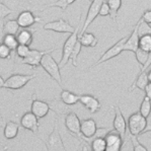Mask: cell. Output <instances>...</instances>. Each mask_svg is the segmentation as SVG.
I'll list each match as a JSON object with an SVG mask.
<instances>
[{
	"mask_svg": "<svg viewBox=\"0 0 151 151\" xmlns=\"http://www.w3.org/2000/svg\"><path fill=\"white\" fill-rule=\"evenodd\" d=\"M80 24H81V16L79 18V22H78V24L76 27V31L73 32V34L70 35L69 38H67V40L65 41L63 49H62V57L61 60L59 62V66L60 68L64 67L65 65L68 63V61L70 60L72 52H73L74 48H75V45L78 41V37H79V32H80Z\"/></svg>",
	"mask_w": 151,
	"mask_h": 151,
	"instance_id": "1",
	"label": "cell"
},
{
	"mask_svg": "<svg viewBox=\"0 0 151 151\" xmlns=\"http://www.w3.org/2000/svg\"><path fill=\"white\" fill-rule=\"evenodd\" d=\"M34 78H36L35 74H12L5 81H2L1 78V87L13 90L20 89Z\"/></svg>",
	"mask_w": 151,
	"mask_h": 151,
	"instance_id": "2",
	"label": "cell"
},
{
	"mask_svg": "<svg viewBox=\"0 0 151 151\" xmlns=\"http://www.w3.org/2000/svg\"><path fill=\"white\" fill-rule=\"evenodd\" d=\"M128 130L131 136L138 137L142 135L147 127V119L143 117L139 111L132 114L128 119Z\"/></svg>",
	"mask_w": 151,
	"mask_h": 151,
	"instance_id": "3",
	"label": "cell"
},
{
	"mask_svg": "<svg viewBox=\"0 0 151 151\" xmlns=\"http://www.w3.org/2000/svg\"><path fill=\"white\" fill-rule=\"evenodd\" d=\"M65 127L72 136L78 139L81 143H85L81 135V121L74 111H70L65 116Z\"/></svg>",
	"mask_w": 151,
	"mask_h": 151,
	"instance_id": "4",
	"label": "cell"
},
{
	"mask_svg": "<svg viewBox=\"0 0 151 151\" xmlns=\"http://www.w3.org/2000/svg\"><path fill=\"white\" fill-rule=\"evenodd\" d=\"M41 66H42V68L51 76V78H53V79H54L56 82L59 83L60 85L62 84L60 66H59V64L55 61L52 54H47L43 58V60H42V62H41Z\"/></svg>",
	"mask_w": 151,
	"mask_h": 151,
	"instance_id": "5",
	"label": "cell"
},
{
	"mask_svg": "<svg viewBox=\"0 0 151 151\" xmlns=\"http://www.w3.org/2000/svg\"><path fill=\"white\" fill-rule=\"evenodd\" d=\"M45 145L47 151H67L65 147L61 135L59 133V129L57 126V119L54 121L53 125V131L49 135L48 139L45 141Z\"/></svg>",
	"mask_w": 151,
	"mask_h": 151,
	"instance_id": "6",
	"label": "cell"
},
{
	"mask_svg": "<svg viewBox=\"0 0 151 151\" xmlns=\"http://www.w3.org/2000/svg\"><path fill=\"white\" fill-rule=\"evenodd\" d=\"M127 39H128L127 37H124V38H122L121 40H119L116 44H114L109 50H106V52L101 55V57L97 60L96 63L92 65L90 68H93V67H96V66H99V64L104 63V62H108L109 60L117 57V56H119L122 52H124V46H125V44H126Z\"/></svg>",
	"mask_w": 151,
	"mask_h": 151,
	"instance_id": "7",
	"label": "cell"
},
{
	"mask_svg": "<svg viewBox=\"0 0 151 151\" xmlns=\"http://www.w3.org/2000/svg\"><path fill=\"white\" fill-rule=\"evenodd\" d=\"M43 29L45 31H52L55 32H60V34H73L76 31V27L71 25L68 20H65L63 18L47 22L44 24Z\"/></svg>",
	"mask_w": 151,
	"mask_h": 151,
	"instance_id": "8",
	"label": "cell"
},
{
	"mask_svg": "<svg viewBox=\"0 0 151 151\" xmlns=\"http://www.w3.org/2000/svg\"><path fill=\"white\" fill-rule=\"evenodd\" d=\"M56 50V48L50 49V50H45V51H40L36 50V49H32L29 54L22 60V64L29 65L32 69L37 68V67L41 66V62L43 60V58L45 57L47 54H52L53 52Z\"/></svg>",
	"mask_w": 151,
	"mask_h": 151,
	"instance_id": "9",
	"label": "cell"
},
{
	"mask_svg": "<svg viewBox=\"0 0 151 151\" xmlns=\"http://www.w3.org/2000/svg\"><path fill=\"white\" fill-rule=\"evenodd\" d=\"M104 1H106V0H93V1L91 2L89 8H88L85 20H84V22H83V27H81L79 34H83V32H86L88 27L91 24V22L97 17V15H99V10H101Z\"/></svg>",
	"mask_w": 151,
	"mask_h": 151,
	"instance_id": "10",
	"label": "cell"
},
{
	"mask_svg": "<svg viewBox=\"0 0 151 151\" xmlns=\"http://www.w3.org/2000/svg\"><path fill=\"white\" fill-rule=\"evenodd\" d=\"M104 140L106 142V151H121L124 145V137L116 130H111Z\"/></svg>",
	"mask_w": 151,
	"mask_h": 151,
	"instance_id": "11",
	"label": "cell"
},
{
	"mask_svg": "<svg viewBox=\"0 0 151 151\" xmlns=\"http://www.w3.org/2000/svg\"><path fill=\"white\" fill-rule=\"evenodd\" d=\"M51 111L50 104L48 101H44L41 99H38L36 96V93H34L32 99V106H31V111L37 116L39 119H43L49 114Z\"/></svg>",
	"mask_w": 151,
	"mask_h": 151,
	"instance_id": "12",
	"label": "cell"
},
{
	"mask_svg": "<svg viewBox=\"0 0 151 151\" xmlns=\"http://www.w3.org/2000/svg\"><path fill=\"white\" fill-rule=\"evenodd\" d=\"M20 126L25 130L32 132L34 134H38L39 128H40L39 118L35 114H32V111H27L20 119Z\"/></svg>",
	"mask_w": 151,
	"mask_h": 151,
	"instance_id": "13",
	"label": "cell"
},
{
	"mask_svg": "<svg viewBox=\"0 0 151 151\" xmlns=\"http://www.w3.org/2000/svg\"><path fill=\"white\" fill-rule=\"evenodd\" d=\"M16 20H17L20 29H29V27H32L36 22H41L42 18L36 16L31 10H24L20 13H18Z\"/></svg>",
	"mask_w": 151,
	"mask_h": 151,
	"instance_id": "14",
	"label": "cell"
},
{
	"mask_svg": "<svg viewBox=\"0 0 151 151\" xmlns=\"http://www.w3.org/2000/svg\"><path fill=\"white\" fill-rule=\"evenodd\" d=\"M114 111H115V119H114V130L120 133L123 137L126 136V131L128 128V124L126 123L125 117L122 113V110L119 106H114Z\"/></svg>",
	"mask_w": 151,
	"mask_h": 151,
	"instance_id": "15",
	"label": "cell"
},
{
	"mask_svg": "<svg viewBox=\"0 0 151 151\" xmlns=\"http://www.w3.org/2000/svg\"><path fill=\"white\" fill-rule=\"evenodd\" d=\"M97 130L96 121L91 118H88L81 121V135H82L84 142L88 143V141L94 136Z\"/></svg>",
	"mask_w": 151,
	"mask_h": 151,
	"instance_id": "16",
	"label": "cell"
},
{
	"mask_svg": "<svg viewBox=\"0 0 151 151\" xmlns=\"http://www.w3.org/2000/svg\"><path fill=\"white\" fill-rule=\"evenodd\" d=\"M79 103L91 114H94L97 111H99L101 106L99 99L96 96H91V94H81Z\"/></svg>",
	"mask_w": 151,
	"mask_h": 151,
	"instance_id": "17",
	"label": "cell"
},
{
	"mask_svg": "<svg viewBox=\"0 0 151 151\" xmlns=\"http://www.w3.org/2000/svg\"><path fill=\"white\" fill-rule=\"evenodd\" d=\"M138 27L139 24L137 22L135 27H134L133 31L131 32V35L128 37L126 44L124 46V51L136 53V51L139 49V40H140V37H139L138 34Z\"/></svg>",
	"mask_w": 151,
	"mask_h": 151,
	"instance_id": "18",
	"label": "cell"
},
{
	"mask_svg": "<svg viewBox=\"0 0 151 151\" xmlns=\"http://www.w3.org/2000/svg\"><path fill=\"white\" fill-rule=\"evenodd\" d=\"M148 71H140L139 74L137 75L136 79L134 80L133 84L131 85V87L129 88V91H133L135 88H139L141 90H145V87L147 86V84L149 83L148 80V75H147Z\"/></svg>",
	"mask_w": 151,
	"mask_h": 151,
	"instance_id": "19",
	"label": "cell"
},
{
	"mask_svg": "<svg viewBox=\"0 0 151 151\" xmlns=\"http://www.w3.org/2000/svg\"><path fill=\"white\" fill-rule=\"evenodd\" d=\"M78 41L80 42L82 47H87V48L88 47L93 48L99 44V39L92 32H85L83 34H79Z\"/></svg>",
	"mask_w": 151,
	"mask_h": 151,
	"instance_id": "20",
	"label": "cell"
},
{
	"mask_svg": "<svg viewBox=\"0 0 151 151\" xmlns=\"http://www.w3.org/2000/svg\"><path fill=\"white\" fill-rule=\"evenodd\" d=\"M16 38H17L19 45L31 46V44L34 41V34L27 29H20L19 32L16 34Z\"/></svg>",
	"mask_w": 151,
	"mask_h": 151,
	"instance_id": "21",
	"label": "cell"
},
{
	"mask_svg": "<svg viewBox=\"0 0 151 151\" xmlns=\"http://www.w3.org/2000/svg\"><path fill=\"white\" fill-rule=\"evenodd\" d=\"M60 99L68 106H74V104L79 103L80 96L74 93V92L69 91V90H67V89H62L61 93H60Z\"/></svg>",
	"mask_w": 151,
	"mask_h": 151,
	"instance_id": "22",
	"label": "cell"
},
{
	"mask_svg": "<svg viewBox=\"0 0 151 151\" xmlns=\"http://www.w3.org/2000/svg\"><path fill=\"white\" fill-rule=\"evenodd\" d=\"M19 128L20 126L15 122H7L4 127V131H3V135L6 139L11 140V139L16 138V136L18 135V132H19Z\"/></svg>",
	"mask_w": 151,
	"mask_h": 151,
	"instance_id": "23",
	"label": "cell"
},
{
	"mask_svg": "<svg viewBox=\"0 0 151 151\" xmlns=\"http://www.w3.org/2000/svg\"><path fill=\"white\" fill-rule=\"evenodd\" d=\"M49 104H50L51 111H55L57 115L62 116L65 115L66 116L67 114H69L70 111H68V106L65 104L61 99H53V101H49Z\"/></svg>",
	"mask_w": 151,
	"mask_h": 151,
	"instance_id": "24",
	"label": "cell"
},
{
	"mask_svg": "<svg viewBox=\"0 0 151 151\" xmlns=\"http://www.w3.org/2000/svg\"><path fill=\"white\" fill-rule=\"evenodd\" d=\"M20 29V27L18 24L17 20L16 19H10V20H7V22H4L3 24V34L4 35H15L19 32Z\"/></svg>",
	"mask_w": 151,
	"mask_h": 151,
	"instance_id": "25",
	"label": "cell"
},
{
	"mask_svg": "<svg viewBox=\"0 0 151 151\" xmlns=\"http://www.w3.org/2000/svg\"><path fill=\"white\" fill-rule=\"evenodd\" d=\"M108 5L111 8V15L110 17L113 19V22H117V15L118 11L120 10L121 6H122V0H106Z\"/></svg>",
	"mask_w": 151,
	"mask_h": 151,
	"instance_id": "26",
	"label": "cell"
},
{
	"mask_svg": "<svg viewBox=\"0 0 151 151\" xmlns=\"http://www.w3.org/2000/svg\"><path fill=\"white\" fill-rule=\"evenodd\" d=\"M1 44L7 46L9 49H11V51H15L19 45L15 35H4Z\"/></svg>",
	"mask_w": 151,
	"mask_h": 151,
	"instance_id": "27",
	"label": "cell"
},
{
	"mask_svg": "<svg viewBox=\"0 0 151 151\" xmlns=\"http://www.w3.org/2000/svg\"><path fill=\"white\" fill-rule=\"evenodd\" d=\"M88 143L91 147V151H106V142L104 138L91 139Z\"/></svg>",
	"mask_w": 151,
	"mask_h": 151,
	"instance_id": "28",
	"label": "cell"
},
{
	"mask_svg": "<svg viewBox=\"0 0 151 151\" xmlns=\"http://www.w3.org/2000/svg\"><path fill=\"white\" fill-rule=\"evenodd\" d=\"M139 113L145 118H147L151 113V99H148L146 96H144L142 103H141L140 109H139Z\"/></svg>",
	"mask_w": 151,
	"mask_h": 151,
	"instance_id": "29",
	"label": "cell"
},
{
	"mask_svg": "<svg viewBox=\"0 0 151 151\" xmlns=\"http://www.w3.org/2000/svg\"><path fill=\"white\" fill-rule=\"evenodd\" d=\"M135 57H136L137 62H138L139 65H140V67H141V68H143V67L145 66V64L147 63V61H148V58H149V53L139 48L138 50L136 51V53H135Z\"/></svg>",
	"mask_w": 151,
	"mask_h": 151,
	"instance_id": "30",
	"label": "cell"
},
{
	"mask_svg": "<svg viewBox=\"0 0 151 151\" xmlns=\"http://www.w3.org/2000/svg\"><path fill=\"white\" fill-rule=\"evenodd\" d=\"M139 48L148 53H151V35H146V36L140 37Z\"/></svg>",
	"mask_w": 151,
	"mask_h": 151,
	"instance_id": "31",
	"label": "cell"
},
{
	"mask_svg": "<svg viewBox=\"0 0 151 151\" xmlns=\"http://www.w3.org/2000/svg\"><path fill=\"white\" fill-rule=\"evenodd\" d=\"M76 0H57L54 3L48 4L47 7H58V8H61L62 11H65L69 5H71Z\"/></svg>",
	"mask_w": 151,
	"mask_h": 151,
	"instance_id": "32",
	"label": "cell"
},
{
	"mask_svg": "<svg viewBox=\"0 0 151 151\" xmlns=\"http://www.w3.org/2000/svg\"><path fill=\"white\" fill-rule=\"evenodd\" d=\"M139 27H138V34L139 37H143L146 35H151V27L150 24H148L147 22H145L142 18L140 17L138 22Z\"/></svg>",
	"mask_w": 151,
	"mask_h": 151,
	"instance_id": "33",
	"label": "cell"
},
{
	"mask_svg": "<svg viewBox=\"0 0 151 151\" xmlns=\"http://www.w3.org/2000/svg\"><path fill=\"white\" fill-rule=\"evenodd\" d=\"M32 49L29 48V46H24V45H18V47L15 50V54L17 57H19L22 60H24L27 55L29 54Z\"/></svg>",
	"mask_w": 151,
	"mask_h": 151,
	"instance_id": "34",
	"label": "cell"
},
{
	"mask_svg": "<svg viewBox=\"0 0 151 151\" xmlns=\"http://www.w3.org/2000/svg\"><path fill=\"white\" fill-rule=\"evenodd\" d=\"M81 48H82V45L80 44L79 41H77V43H76V45H75V48H74L73 52H72L71 58H70L72 65H73L74 67L77 66V58H78V55H79L81 52Z\"/></svg>",
	"mask_w": 151,
	"mask_h": 151,
	"instance_id": "35",
	"label": "cell"
},
{
	"mask_svg": "<svg viewBox=\"0 0 151 151\" xmlns=\"http://www.w3.org/2000/svg\"><path fill=\"white\" fill-rule=\"evenodd\" d=\"M130 140H131L132 146H133V151H148L145 146L142 145V144L139 142L137 137L130 135Z\"/></svg>",
	"mask_w": 151,
	"mask_h": 151,
	"instance_id": "36",
	"label": "cell"
},
{
	"mask_svg": "<svg viewBox=\"0 0 151 151\" xmlns=\"http://www.w3.org/2000/svg\"><path fill=\"white\" fill-rule=\"evenodd\" d=\"M15 10H12V9H10L9 7H7V5H5L4 3L0 4V13H1V15H0V17H1V22L2 20H4L6 17L11 14V13H14Z\"/></svg>",
	"mask_w": 151,
	"mask_h": 151,
	"instance_id": "37",
	"label": "cell"
},
{
	"mask_svg": "<svg viewBox=\"0 0 151 151\" xmlns=\"http://www.w3.org/2000/svg\"><path fill=\"white\" fill-rule=\"evenodd\" d=\"M11 52H12L11 49H9L7 46L3 45V44L0 45V57H1V59L3 60L8 59L11 56Z\"/></svg>",
	"mask_w": 151,
	"mask_h": 151,
	"instance_id": "38",
	"label": "cell"
},
{
	"mask_svg": "<svg viewBox=\"0 0 151 151\" xmlns=\"http://www.w3.org/2000/svg\"><path fill=\"white\" fill-rule=\"evenodd\" d=\"M111 130H109L108 128H104V127H99V128H97V130H96V134H94V136L92 137L91 139H94V138H106V136L108 135V133L110 132ZM90 139V140H91ZM89 140V141H90ZM88 141V142H89Z\"/></svg>",
	"mask_w": 151,
	"mask_h": 151,
	"instance_id": "39",
	"label": "cell"
},
{
	"mask_svg": "<svg viewBox=\"0 0 151 151\" xmlns=\"http://www.w3.org/2000/svg\"><path fill=\"white\" fill-rule=\"evenodd\" d=\"M99 15L101 16H108V15L110 16L111 15V8L106 1H104V3L103 4V6H101V10H99Z\"/></svg>",
	"mask_w": 151,
	"mask_h": 151,
	"instance_id": "40",
	"label": "cell"
},
{
	"mask_svg": "<svg viewBox=\"0 0 151 151\" xmlns=\"http://www.w3.org/2000/svg\"><path fill=\"white\" fill-rule=\"evenodd\" d=\"M141 18L145 22H147L148 24H151V9H147V10L144 11Z\"/></svg>",
	"mask_w": 151,
	"mask_h": 151,
	"instance_id": "41",
	"label": "cell"
},
{
	"mask_svg": "<svg viewBox=\"0 0 151 151\" xmlns=\"http://www.w3.org/2000/svg\"><path fill=\"white\" fill-rule=\"evenodd\" d=\"M146 119H147V127H146L145 131H144V133L142 134V135H145V134L150 133L151 132V113H150V115L146 118Z\"/></svg>",
	"mask_w": 151,
	"mask_h": 151,
	"instance_id": "42",
	"label": "cell"
},
{
	"mask_svg": "<svg viewBox=\"0 0 151 151\" xmlns=\"http://www.w3.org/2000/svg\"><path fill=\"white\" fill-rule=\"evenodd\" d=\"M145 96L148 97V99H151V82H149L147 84V86L145 87Z\"/></svg>",
	"mask_w": 151,
	"mask_h": 151,
	"instance_id": "43",
	"label": "cell"
},
{
	"mask_svg": "<svg viewBox=\"0 0 151 151\" xmlns=\"http://www.w3.org/2000/svg\"><path fill=\"white\" fill-rule=\"evenodd\" d=\"M147 75H148V80H149V82H151V69H149V71L147 72Z\"/></svg>",
	"mask_w": 151,
	"mask_h": 151,
	"instance_id": "44",
	"label": "cell"
},
{
	"mask_svg": "<svg viewBox=\"0 0 151 151\" xmlns=\"http://www.w3.org/2000/svg\"><path fill=\"white\" fill-rule=\"evenodd\" d=\"M147 138H149L151 140V132H150V134H148V135H147Z\"/></svg>",
	"mask_w": 151,
	"mask_h": 151,
	"instance_id": "45",
	"label": "cell"
},
{
	"mask_svg": "<svg viewBox=\"0 0 151 151\" xmlns=\"http://www.w3.org/2000/svg\"><path fill=\"white\" fill-rule=\"evenodd\" d=\"M89 1H90V2H92V1H93V0H89Z\"/></svg>",
	"mask_w": 151,
	"mask_h": 151,
	"instance_id": "46",
	"label": "cell"
},
{
	"mask_svg": "<svg viewBox=\"0 0 151 151\" xmlns=\"http://www.w3.org/2000/svg\"><path fill=\"white\" fill-rule=\"evenodd\" d=\"M84 151H87V150H84Z\"/></svg>",
	"mask_w": 151,
	"mask_h": 151,
	"instance_id": "47",
	"label": "cell"
}]
</instances>
